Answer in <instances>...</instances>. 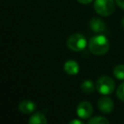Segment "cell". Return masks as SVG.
I'll return each instance as SVG.
<instances>
[{
	"label": "cell",
	"instance_id": "cell-5",
	"mask_svg": "<svg viewBox=\"0 0 124 124\" xmlns=\"http://www.w3.org/2000/svg\"><path fill=\"white\" fill-rule=\"evenodd\" d=\"M93 106L88 101H82L77 107V114L82 119H88L93 114Z\"/></svg>",
	"mask_w": 124,
	"mask_h": 124
},
{
	"label": "cell",
	"instance_id": "cell-17",
	"mask_svg": "<svg viewBox=\"0 0 124 124\" xmlns=\"http://www.w3.org/2000/svg\"><path fill=\"white\" fill-rule=\"evenodd\" d=\"M70 124H83V122L80 120H75L74 119V120H71L70 122Z\"/></svg>",
	"mask_w": 124,
	"mask_h": 124
},
{
	"label": "cell",
	"instance_id": "cell-10",
	"mask_svg": "<svg viewBox=\"0 0 124 124\" xmlns=\"http://www.w3.org/2000/svg\"><path fill=\"white\" fill-rule=\"evenodd\" d=\"M28 122L31 124H42V123H47V121L45 116L41 112H36L34 113L31 117H30Z\"/></svg>",
	"mask_w": 124,
	"mask_h": 124
},
{
	"label": "cell",
	"instance_id": "cell-6",
	"mask_svg": "<svg viewBox=\"0 0 124 124\" xmlns=\"http://www.w3.org/2000/svg\"><path fill=\"white\" fill-rule=\"evenodd\" d=\"M99 110L105 114H109L114 109V102L110 98L106 96L101 97L98 100Z\"/></svg>",
	"mask_w": 124,
	"mask_h": 124
},
{
	"label": "cell",
	"instance_id": "cell-13",
	"mask_svg": "<svg viewBox=\"0 0 124 124\" xmlns=\"http://www.w3.org/2000/svg\"><path fill=\"white\" fill-rule=\"evenodd\" d=\"M88 123L90 124H108L109 121L105 117L103 116H94L88 120Z\"/></svg>",
	"mask_w": 124,
	"mask_h": 124
},
{
	"label": "cell",
	"instance_id": "cell-1",
	"mask_svg": "<svg viewBox=\"0 0 124 124\" xmlns=\"http://www.w3.org/2000/svg\"><path fill=\"white\" fill-rule=\"evenodd\" d=\"M90 52L95 55H103L108 52L110 43L108 38L104 35H95L92 37L88 43Z\"/></svg>",
	"mask_w": 124,
	"mask_h": 124
},
{
	"label": "cell",
	"instance_id": "cell-14",
	"mask_svg": "<svg viewBox=\"0 0 124 124\" xmlns=\"http://www.w3.org/2000/svg\"><path fill=\"white\" fill-rule=\"evenodd\" d=\"M116 95L119 100L122 101H124V82L122 84L119 85V87L116 89Z\"/></svg>",
	"mask_w": 124,
	"mask_h": 124
},
{
	"label": "cell",
	"instance_id": "cell-15",
	"mask_svg": "<svg viewBox=\"0 0 124 124\" xmlns=\"http://www.w3.org/2000/svg\"><path fill=\"white\" fill-rule=\"evenodd\" d=\"M115 1L119 7L124 9V0H115Z\"/></svg>",
	"mask_w": 124,
	"mask_h": 124
},
{
	"label": "cell",
	"instance_id": "cell-18",
	"mask_svg": "<svg viewBox=\"0 0 124 124\" xmlns=\"http://www.w3.org/2000/svg\"><path fill=\"white\" fill-rule=\"evenodd\" d=\"M122 27L124 28V18L122 19Z\"/></svg>",
	"mask_w": 124,
	"mask_h": 124
},
{
	"label": "cell",
	"instance_id": "cell-3",
	"mask_svg": "<svg viewBox=\"0 0 124 124\" xmlns=\"http://www.w3.org/2000/svg\"><path fill=\"white\" fill-rule=\"evenodd\" d=\"M97 14L102 16H109L114 12L115 1L114 0H94L93 4Z\"/></svg>",
	"mask_w": 124,
	"mask_h": 124
},
{
	"label": "cell",
	"instance_id": "cell-12",
	"mask_svg": "<svg viewBox=\"0 0 124 124\" xmlns=\"http://www.w3.org/2000/svg\"><path fill=\"white\" fill-rule=\"evenodd\" d=\"M113 74L117 79L124 80V65H118L113 70Z\"/></svg>",
	"mask_w": 124,
	"mask_h": 124
},
{
	"label": "cell",
	"instance_id": "cell-16",
	"mask_svg": "<svg viewBox=\"0 0 124 124\" xmlns=\"http://www.w3.org/2000/svg\"><path fill=\"white\" fill-rule=\"evenodd\" d=\"M78 1L80 3V4H90L91 2H93V0H78Z\"/></svg>",
	"mask_w": 124,
	"mask_h": 124
},
{
	"label": "cell",
	"instance_id": "cell-2",
	"mask_svg": "<svg viewBox=\"0 0 124 124\" xmlns=\"http://www.w3.org/2000/svg\"><path fill=\"white\" fill-rule=\"evenodd\" d=\"M66 43H67V47L71 50L75 52H80L86 48L87 39L84 35L81 33H74L67 38Z\"/></svg>",
	"mask_w": 124,
	"mask_h": 124
},
{
	"label": "cell",
	"instance_id": "cell-9",
	"mask_svg": "<svg viewBox=\"0 0 124 124\" xmlns=\"http://www.w3.org/2000/svg\"><path fill=\"white\" fill-rule=\"evenodd\" d=\"M64 70L69 75H77L79 71V65L75 60H67L64 65Z\"/></svg>",
	"mask_w": 124,
	"mask_h": 124
},
{
	"label": "cell",
	"instance_id": "cell-7",
	"mask_svg": "<svg viewBox=\"0 0 124 124\" xmlns=\"http://www.w3.org/2000/svg\"><path fill=\"white\" fill-rule=\"evenodd\" d=\"M36 104L31 100H25L19 104V110L23 114H30L32 113L36 110Z\"/></svg>",
	"mask_w": 124,
	"mask_h": 124
},
{
	"label": "cell",
	"instance_id": "cell-4",
	"mask_svg": "<svg viewBox=\"0 0 124 124\" xmlns=\"http://www.w3.org/2000/svg\"><path fill=\"white\" fill-rule=\"evenodd\" d=\"M96 89L104 95L110 94L115 90V82L111 78L107 76L100 77L96 83Z\"/></svg>",
	"mask_w": 124,
	"mask_h": 124
},
{
	"label": "cell",
	"instance_id": "cell-8",
	"mask_svg": "<svg viewBox=\"0 0 124 124\" xmlns=\"http://www.w3.org/2000/svg\"><path fill=\"white\" fill-rule=\"evenodd\" d=\"M90 29L96 33H100L105 31V24L100 18H93L89 21Z\"/></svg>",
	"mask_w": 124,
	"mask_h": 124
},
{
	"label": "cell",
	"instance_id": "cell-11",
	"mask_svg": "<svg viewBox=\"0 0 124 124\" xmlns=\"http://www.w3.org/2000/svg\"><path fill=\"white\" fill-rule=\"evenodd\" d=\"M94 84L91 80H85L81 84V88L83 92L86 93H91L94 91Z\"/></svg>",
	"mask_w": 124,
	"mask_h": 124
}]
</instances>
